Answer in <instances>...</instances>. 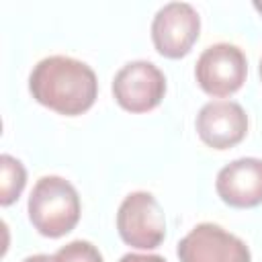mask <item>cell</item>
<instances>
[{"mask_svg": "<svg viewBox=\"0 0 262 262\" xmlns=\"http://www.w3.org/2000/svg\"><path fill=\"white\" fill-rule=\"evenodd\" d=\"M29 90L39 104L59 115L76 117L94 104L98 80L88 63L68 55H49L33 68Z\"/></svg>", "mask_w": 262, "mask_h": 262, "instance_id": "6da1fadb", "label": "cell"}, {"mask_svg": "<svg viewBox=\"0 0 262 262\" xmlns=\"http://www.w3.org/2000/svg\"><path fill=\"white\" fill-rule=\"evenodd\" d=\"M29 219L45 237H61L80 221V196L61 176H41L29 194Z\"/></svg>", "mask_w": 262, "mask_h": 262, "instance_id": "7a4b0ae2", "label": "cell"}, {"mask_svg": "<svg viewBox=\"0 0 262 262\" xmlns=\"http://www.w3.org/2000/svg\"><path fill=\"white\" fill-rule=\"evenodd\" d=\"M117 231L131 248H158L166 237V217L156 196L145 190L127 194L117 211Z\"/></svg>", "mask_w": 262, "mask_h": 262, "instance_id": "3957f363", "label": "cell"}, {"mask_svg": "<svg viewBox=\"0 0 262 262\" xmlns=\"http://www.w3.org/2000/svg\"><path fill=\"white\" fill-rule=\"evenodd\" d=\"M248 74V59L237 45H209L196 59L194 78L209 96H229L242 88Z\"/></svg>", "mask_w": 262, "mask_h": 262, "instance_id": "277c9868", "label": "cell"}, {"mask_svg": "<svg viewBox=\"0 0 262 262\" xmlns=\"http://www.w3.org/2000/svg\"><path fill=\"white\" fill-rule=\"evenodd\" d=\"M166 94L164 72L147 61L135 59L125 63L113 80V96L117 104L129 113H147L156 108Z\"/></svg>", "mask_w": 262, "mask_h": 262, "instance_id": "5b68a950", "label": "cell"}, {"mask_svg": "<svg viewBox=\"0 0 262 262\" xmlns=\"http://www.w3.org/2000/svg\"><path fill=\"white\" fill-rule=\"evenodd\" d=\"M201 18L188 2L164 4L151 20V41L160 55L178 59L184 57L199 39Z\"/></svg>", "mask_w": 262, "mask_h": 262, "instance_id": "8992f818", "label": "cell"}, {"mask_svg": "<svg viewBox=\"0 0 262 262\" xmlns=\"http://www.w3.org/2000/svg\"><path fill=\"white\" fill-rule=\"evenodd\" d=\"M180 262H252L248 246L217 223L194 225L176 248Z\"/></svg>", "mask_w": 262, "mask_h": 262, "instance_id": "52a82bcc", "label": "cell"}, {"mask_svg": "<svg viewBox=\"0 0 262 262\" xmlns=\"http://www.w3.org/2000/svg\"><path fill=\"white\" fill-rule=\"evenodd\" d=\"M196 133L213 149H229L248 133V115L233 100H211L196 115Z\"/></svg>", "mask_w": 262, "mask_h": 262, "instance_id": "ba28073f", "label": "cell"}, {"mask_svg": "<svg viewBox=\"0 0 262 262\" xmlns=\"http://www.w3.org/2000/svg\"><path fill=\"white\" fill-rule=\"evenodd\" d=\"M217 194L235 209H250L262 203V160L239 158L223 166L215 180Z\"/></svg>", "mask_w": 262, "mask_h": 262, "instance_id": "9c48e42d", "label": "cell"}, {"mask_svg": "<svg viewBox=\"0 0 262 262\" xmlns=\"http://www.w3.org/2000/svg\"><path fill=\"white\" fill-rule=\"evenodd\" d=\"M27 184V170L20 160L2 154L0 156V205L8 207L14 203Z\"/></svg>", "mask_w": 262, "mask_h": 262, "instance_id": "30bf717a", "label": "cell"}, {"mask_svg": "<svg viewBox=\"0 0 262 262\" xmlns=\"http://www.w3.org/2000/svg\"><path fill=\"white\" fill-rule=\"evenodd\" d=\"M55 262H102L98 248L86 239H74L53 254Z\"/></svg>", "mask_w": 262, "mask_h": 262, "instance_id": "8fae6325", "label": "cell"}, {"mask_svg": "<svg viewBox=\"0 0 262 262\" xmlns=\"http://www.w3.org/2000/svg\"><path fill=\"white\" fill-rule=\"evenodd\" d=\"M119 262H166L162 256H158V254H125V256H121V260Z\"/></svg>", "mask_w": 262, "mask_h": 262, "instance_id": "7c38bea8", "label": "cell"}, {"mask_svg": "<svg viewBox=\"0 0 262 262\" xmlns=\"http://www.w3.org/2000/svg\"><path fill=\"white\" fill-rule=\"evenodd\" d=\"M23 262H55V258H53V256H49V254H35V256L25 258Z\"/></svg>", "mask_w": 262, "mask_h": 262, "instance_id": "4fadbf2b", "label": "cell"}, {"mask_svg": "<svg viewBox=\"0 0 262 262\" xmlns=\"http://www.w3.org/2000/svg\"><path fill=\"white\" fill-rule=\"evenodd\" d=\"M256 8H258V10L262 12V4H260V2H256Z\"/></svg>", "mask_w": 262, "mask_h": 262, "instance_id": "5bb4252c", "label": "cell"}, {"mask_svg": "<svg viewBox=\"0 0 262 262\" xmlns=\"http://www.w3.org/2000/svg\"><path fill=\"white\" fill-rule=\"evenodd\" d=\"M260 78H262V59H260Z\"/></svg>", "mask_w": 262, "mask_h": 262, "instance_id": "9a60e30c", "label": "cell"}]
</instances>
